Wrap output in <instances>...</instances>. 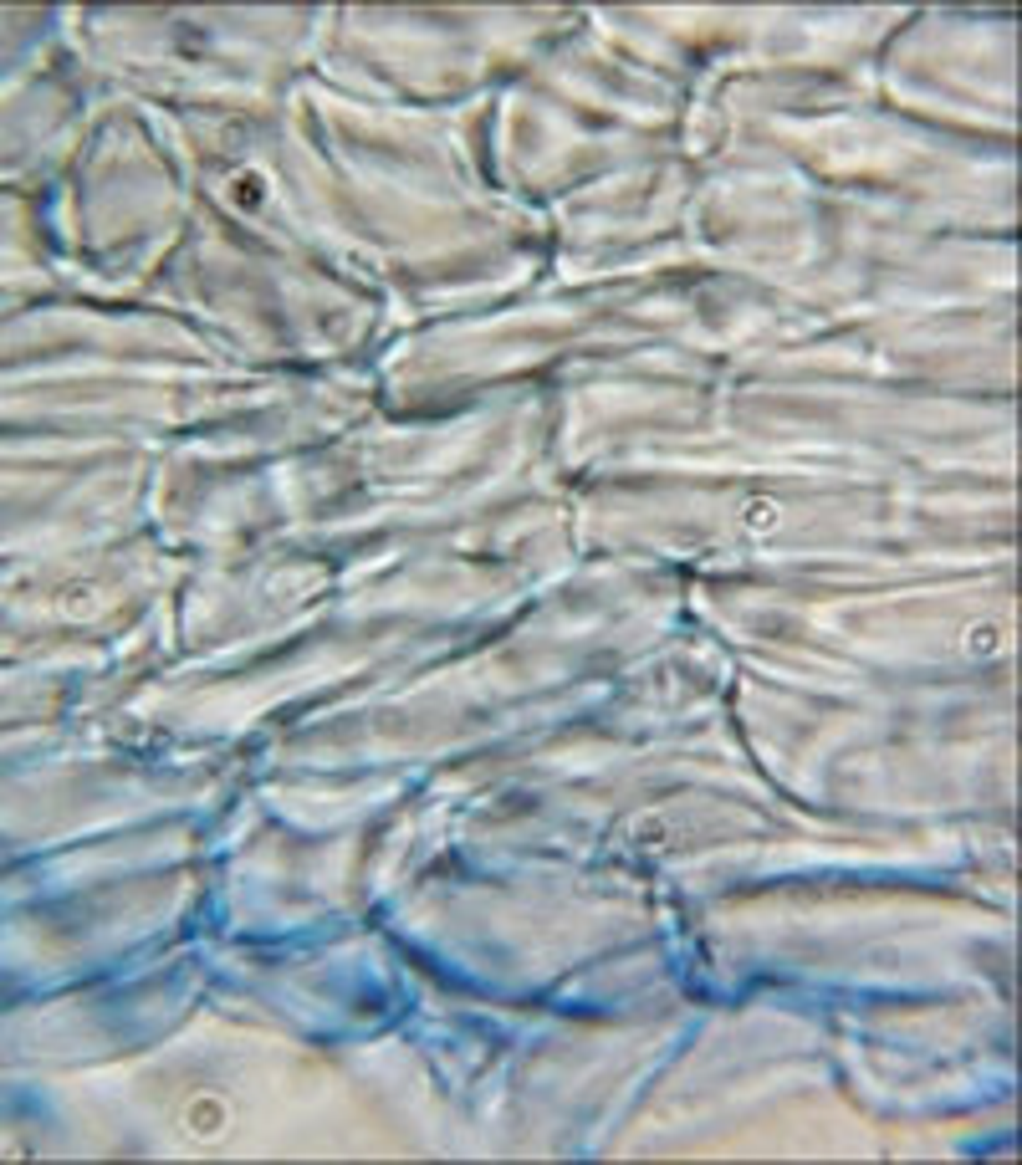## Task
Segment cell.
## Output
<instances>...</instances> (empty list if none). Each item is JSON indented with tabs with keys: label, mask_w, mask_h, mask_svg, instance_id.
I'll return each mask as SVG.
<instances>
[{
	"label": "cell",
	"mask_w": 1022,
	"mask_h": 1165,
	"mask_svg": "<svg viewBox=\"0 0 1022 1165\" xmlns=\"http://www.w3.org/2000/svg\"><path fill=\"white\" fill-rule=\"evenodd\" d=\"M184 1129H189L195 1140H220V1135L230 1129V1104H225L220 1094H195V1099L184 1104Z\"/></svg>",
	"instance_id": "6da1fadb"
},
{
	"label": "cell",
	"mask_w": 1022,
	"mask_h": 1165,
	"mask_svg": "<svg viewBox=\"0 0 1022 1165\" xmlns=\"http://www.w3.org/2000/svg\"><path fill=\"white\" fill-rule=\"evenodd\" d=\"M1002 644H1007L1002 624H971V629H967V650H971V655H997Z\"/></svg>",
	"instance_id": "7a4b0ae2"
},
{
	"label": "cell",
	"mask_w": 1022,
	"mask_h": 1165,
	"mask_svg": "<svg viewBox=\"0 0 1022 1165\" xmlns=\"http://www.w3.org/2000/svg\"><path fill=\"white\" fill-rule=\"evenodd\" d=\"M777 516H783V511H777V501H772V496H751V507H747V522L757 532H766V527H777Z\"/></svg>",
	"instance_id": "3957f363"
},
{
	"label": "cell",
	"mask_w": 1022,
	"mask_h": 1165,
	"mask_svg": "<svg viewBox=\"0 0 1022 1165\" xmlns=\"http://www.w3.org/2000/svg\"><path fill=\"white\" fill-rule=\"evenodd\" d=\"M240 205H261V195H266V184H261V174H246V180H236V189H230Z\"/></svg>",
	"instance_id": "277c9868"
}]
</instances>
